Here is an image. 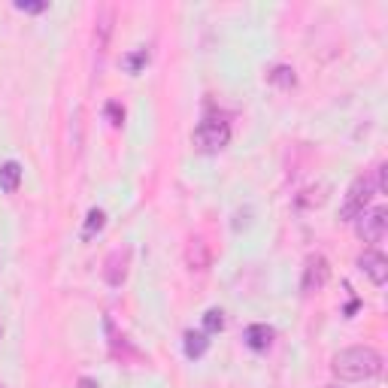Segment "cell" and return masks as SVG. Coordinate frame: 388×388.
<instances>
[{
    "mask_svg": "<svg viewBox=\"0 0 388 388\" xmlns=\"http://www.w3.org/2000/svg\"><path fill=\"white\" fill-rule=\"evenodd\" d=\"M331 370L343 382H364V380H373L382 370V355L370 346H352L334 355Z\"/></svg>",
    "mask_w": 388,
    "mask_h": 388,
    "instance_id": "6da1fadb",
    "label": "cell"
},
{
    "mask_svg": "<svg viewBox=\"0 0 388 388\" xmlns=\"http://www.w3.org/2000/svg\"><path fill=\"white\" fill-rule=\"evenodd\" d=\"M191 140H194V146H198L200 152H219V149H225V146L230 143V125L221 116H207L198 127H194Z\"/></svg>",
    "mask_w": 388,
    "mask_h": 388,
    "instance_id": "7a4b0ae2",
    "label": "cell"
},
{
    "mask_svg": "<svg viewBox=\"0 0 388 388\" xmlns=\"http://www.w3.org/2000/svg\"><path fill=\"white\" fill-rule=\"evenodd\" d=\"M373 194H380L376 176H358L352 182V188H349V194H346V203H343V209H340V219H343V221H355L367 209V203L373 200Z\"/></svg>",
    "mask_w": 388,
    "mask_h": 388,
    "instance_id": "3957f363",
    "label": "cell"
},
{
    "mask_svg": "<svg viewBox=\"0 0 388 388\" xmlns=\"http://www.w3.org/2000/svg\"><path fill=\"white\" fill-rule=\"evenodd\" d=\"M388 228V212L382 207L376 209H364L361 216L355 219V234L364 240V243H376V240H382Z\"/></svg>",
    "mask_w": 388,
    "mask_h": 388,
    "instance_id": "277c9868",
    "label": "cell"
},
{
    "mask_svg": "<svg viewBox=\"0 0 388 388\" xmlns=\"http://www.w3.org/2000/svg\"><path fill=\"white\" fill-rule=\"evenodd\" d=\"M328 276H331V267H328V258L325 255H312L307 267H303V291L307 294H316L328 285Z\"/></svg>",
    "mask_w": 388,
    "mask_h": 388,
    "instance_id": "5b68a950",
    "label": "cell"
},
{
    "mask_svg": "<svg viewBox=\"0 0 388 388\" xmlns=\"http://www.w3.org/2000/svg\"><path fill=\"white\" fill-rule=\"evenodd\" d=\"M358 267H361V270L370 276L373 285H385V279H388V261H385V255L373 252V249H367V252L358 258Z\"/></svg>",
    "mask_w": 388,
    "mask_h": 388,
    "instance_id": "8992f818",
    "label": "cell"
},
{
    "mask_svg": "<svg viewBox=\"0 0 388 388\" xmlns=\"http://www.w3.org/2000/svg\"><path fill=\"white\" fill-rule=\"evenodd\" d=\"M104 276H106V282L113 285V289H118V285L125 282V276H127V252H113L106 258V267H104Z\"/></svg>",
    "mask_w": 388,
    "mask_h": 388,
    "instance_id": "52a82bcc",
    "label": "cell"
},
{
    "mask_svg": "<svg viewBox=\"0 0 388 388\" xmlns=\"http://www.w3.org/2000/svg\"><path fill=\"white\" fill-rule=\"evenodd\" d=\"M243 340H246L249 349H255V352H267V349H270V343H273V328H267V325H249L246 334H243Z\"/></svg>",
    "mask_w": 388,
    "mask_h": 388,
    "instance_id": "ba28073f",
    "label": "cell"
},
{
    "mask_svg": "<svg viewBox=\"0 0 388 388\" xmlns=\"http://www.w3.org/2000/svg\"><path fill=\"white\" fill-rule=\"evenodd\" d=\"M186 261H188L191 270H207V267H209V249H207V243H203L200 237H194L191 243H188Z\"/></svg>",
    "mask_w": 388,
    "mask_h": 388,
    "instance_id": "9c48e42d",
    "label": "cell"
},
{
    "mask_svg": "<svg viewBox=\"0 0 388 388\" xmlns=\"http://www.w3.org/2000/svg\"><path fill=\"white\" fill-rule=\"evenodd\" d=\"M113 22H116V9L106 6L104 13H100V18H97V52L106 49L109 36H113Z\"/></svg>",
    "mask_w": 388,
    "mask_h": 388,
    "instance_id": "30bf717a",
    "label": "cell"
},
{
    "mask_svg": "<svg viewBox=\"0 0 388 388\" xmlns=\"http://www.w3.org/2000/svg\"><path fill=\"white\" fill-rule=\"evenodd\" d=\"M18 182H22V167H18L15 161H6L4 167H0V191L13 194L18 188Z\"/></svg>",
    "mask_w": 388,
    "mask_h": 388,
    "instance_id": "8fae6325",
    "label": "cell"
},
{
    "mask_svg": "<svg viewBox=\"0 0 388 388\" xmlns=\"http://www.w3.org/2000/svg\"><path fill=\"white\" fill-rule=\"evenodd\" d=\"M207 337H209L207 331H188V334H186V355L188 358H200L209 349V340Z\"/></svg>",
    "mask_w": 388,
    "mask_h": 388,
    "instance_id": "7c38bea8",
    "label": "cell"
},
{
    "mask_svg": "<svg viewBox=\"0 0 388 388\" xmlns=\"http://www.w3.org/2000/svg\"><path fill=\"white\" fill-rule=\"evenodd\" d=\"M267 79H270L273 85H279V88H294V85H298V76H294V70L285 67V64L273 67L270 73H267Z\"/></svg>",
    "mask_w": 388,
    "mask_h": 388,
    "instance_id": "4fadbf2b",
    "label": "cell"
},
{
    "mask_svg": "<svg viewBox=\"0 0 388 388\" xmlns=\"http://www.w3.org/2000/svg\"><path fill=\"white\" fill-rule=\"evenodd\" d=\"M106 225V216H104V209H91L88 212V219H85V228H82V240H91L95 234H100Z\"/></svg>",
    "mask_w": 388,
    "mask_h": 388,
    "instance_id": "5bb4252c",
    "label": "cell"
},
{
    "mask_svg": "<svg viewBox=\"0 0 388 388\" xmlns=\"http://www.w3.org/2000/svg\"><path fill=\"white\" fill-rule=\"evenodd\" d=\"M146 61H149V49H137V52H131V55H125V58H122V67H125L127 73H140V70L146 67Z\"/></svg>",
    "mask_w": 388,
    "mask_h": 388,
    "instance_id": "9a60e30c",
    "label": "cell"
},
{
    "mask_svg": "<svg viewBox=\"0 0 388 388\" xmlns=\"http://www.w3.org/2000/svg\"><path fill=\"white\" fill-rule=\"evenodd\" d=\"M203 328H207V334H216V331L225 328V312L221 310H209L207 316H203Z\"/></svg>",
    "mask_w": 388,
    "mask_h": 388,
    "instance_id": "2e32d148",
    "label": "cell"
},
{
    "mask_svg": "<svg viewBox=\"0 0 388 388\" xmlns=\"http://www.w3.org/2000/svg\"><path fill=\"white\" fill-rule=\"evenodd\" d=\"M15 9L18 13H43V9H49V4H43V0H15Z\"/></svg>",
    "mask_w": 388,
    "mask_h": 388,
    "instance_id": "e0dca14e",
    "label": "cell"
},
{
    "mask_svg": "<svg viewBox=\"0 0 388 388\" xmlns=\"http://www.w3.org/2000/svg\"><path fill=\"white\" fill-rule=\"evenodd\" d=\"M106 116H109V122H113V125H122L125 122V109L118 106V104H106Z\"/></svg>",
    "mask_w": 388,
    "mask_h": 388,
    "instance_id": "ac0fdd59",
    "label": "cell"
},
{
    "mask_svg": "<svg viewBox=\"0 0 388 388\" xmlns=\"http://www.w3.org/2000/svg\"><path fill=\"white\" fill-rule=\"evenodd\" d=\"M79 388H100L95 380H79Z\"/></svg>",
    "mask_w": 388,
    "mask_h": 388,
    "instance_id": "d6986e66",
    "label": "cell"
},
{
    "mask_svg": "<svg viewBox=\"0 0 388 388\" xmlns=\"http://www.w3.org/2000/svg\"><path fill=\"white\" fill-rule=\"evenodd\" d=\"M328 388H337V385H328Z\"/></svg>",
    "mask_w": 388,
    "mask_h": 388,
    "instance_id": "ffe728a7",
    "label": "cell"
}]
</instances>
